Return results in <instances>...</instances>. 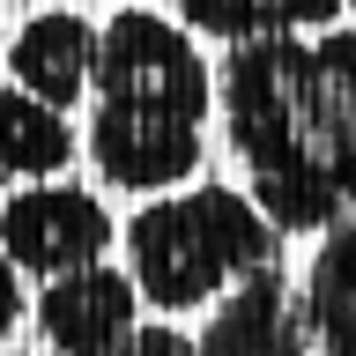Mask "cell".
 Instances as JSON below:
<instances>
[{"label": "cell", "mask_w": 356, "mask_h": 356, "mask_svg": "<svg viewBox=\"0 0 356 356\" xmlns=\"http://www.w3.org/2000/svg\"><path fill=\"white\" fill-rule=\"evenodd\" d=\"M216 104L245 193L282 238H319L356 216V30L230 44Z\"/></svg>", "instance_id": "cell-1"}, {"label": "cell", "mask_w": 356, "mask_h": 356, "mask_svg": "<svg viewBox=\"0 0 356 356\" xmlns=\"http://www.w3.org/2000/svg\"><path fill=\"white\" fill-rule=\"evenodd\" d=\"M216 74L200 60L193 30L163 8H119L97 30V67H89V134L82 149L104 186L119 193H171L200 178L208 156V119Z\"/></svg>", "instance_id": "cell-2"}, {"label": "cell", "mask_w": 356, "mask_h": 356, "mask_svg": "<svg viewBox=\"0 0 356 356\" xmlns=\"http://www.w3.org/2000/svg\"><path fill=\"white\" fill-rule=\"evenodd\" d=\"M127 282L156 312H208L260 267H282V230L252 208L245 186H171L119 230Z\"/></svg>", "instance_id": "cell-3"}, {"label": "cell", "mask_w": 356, "mask_h": 356, "mask_svg": "<svg viewBox=\"0 0 356 356\" xmlns=\"http://www.w3.org/2000/svg\"><path fill=\"white\" fill-rule=\"evenodd\" d=\"M119 245V222L104 216V200L89 186H67V178H38V186H15L0 200V252L15 260V275H74V267H97Z\"/></svg>", "instance_id": "cell-4"}, {"label": "cell", "mask_w": 356, "mask_h": 356, "mask_svg": "<svg viewBox=\"0 0 356 356\" xmlns=\"http://www.w3.org/2000/svg\"><path fill=\"white\" fill-rule=\"evenodd\" d=\"M30 312H38L44 356H119L127 334L141 327V297H134L127 267H104V260L52 275Z\"/></svg>", "instance_id": "cell-5"}, {"label": "cell", "mask_w": 356, "mask_h": 356, "mask_svg": "<svg viewBox=\"0 0 356 356\" xmlns=\"http://www.w3.org/2000/svg\"><path fill=\"white\" fill-rule=\"evenodd\" d=\"M193 356H312L297 289L282 282V267H260L238 289H222L193 334Z\"/></svg>", "instance_id": "cell-6"}, {"label": "cell", "mask_w": 356, "mask_h": 356, "mask_svg": "<svg viewBox=\"0 0 356 356\" xmlns=\"http://www.w3.org/2000/svg\"><path fill=\"white\" fill-rule=\"evenodd\" d=\"M0 67L15 74L22 97L67 111L74 97H89V67H97V22L74 8H44L15 30V44L0 52Z\"/></svg>", "instance_id": "cell-7"}, {"label": "cell", "mask_w": 356, "mask_h": 356, "mask_svg": "<svg viewBox=\"0 0 356 356\" xmlns=\"http://www.w3.org/2000/svg\"><path fill=\"white\" fill-rule=\"evenodd\" d=\"M297 319H305L312 356H356V216L319 230L297 275Z\"/></svg>", "instance_id": "cell-8"}, {"label": "cell", "mask_w": 356, "mask_h": 356, "mask_svg": "<svg viewBox=\"0 0 356 356\" xmlns=\"http://www.w3.org/2000/svg\"><path fill=\"white\" fill-rule=\"evenodd\" d=\"M171 15L193 38L252 44V38H305V30H334L341 0H171Z\"/></svg>", "instance_id": "cell-9"}, {"label": "cell", "mask_w": 356, "mask_h": 356, "mask_svg": "<svg viewBox=\"0 0 356 356\" xmlns=\"http://www.w3.org/2000/svg\"><path fill=\"white\" fill-rule=\"evenodd\" d=\"M74 163V127H67V111L38 104V97H22L15 82L0 89V178H60Z\"/></svg>", "instance_id": "cell-10"}, {"label": "cell", "mask_w": 356, "mask_h": 356, "mask_svg": "<svg viewBox=\"0 0 356 356\" xmlns=\"http://www.w3.org/2000/svg\"><path fill=\"white\" fill-rule=\"evenodd\" d=\"M119 356H193V334H178L171 319H156V327H134Z\"/></svg>", "instance_id": "cell-11"}, {"label": "cell", "mask_w": 356, "mask_h": 356, "mask_svg": "<svg viewBox=\"0 0 356 356\" xmlns=\"http://www.w3.org/2000/svg\"><path fill=\"white\" fill-rule=\"evenodd\" d=\"M22 312H30V297H22V275H15V260L0 252V334H15Z\"/></svg>", "instance_id": "cell-12"}, {"label": "cell", "mask_w": 356, "mask_h": 356, "mask_svg": "<svg viewBox=\"0 0 356 356\" xmlns=\"http://www.w3.org/2000/svg\"><path fill=\"white\" fill-rule=\"evenodd\" d=\"M0 356H30V349H0Z\"/></svg>", "instance_id": "cell-13"}, {"label": "cell", "mask_w": 356, "mask_h": 356, "mask_svg": "<svg viewBox=\"0 0 356 356\" xmlns=\"http://www.w3.org/2000/svg\"><path fill=\"white\" fill-rule=\"evenodd\" d=\"M341 8H349V15H356V0H341Z\"/></svg>", "instance_id": "cell-14"}, {"label": "cell", "mask_w": 356, "mask_h": 356, "mask_svg": "<svg viewBox=\"0 0 356 356\" xmlns=\"http://www.w3.org/2000/svg\"><path fill=\"white\" fill-rule=\"evenodd\" d=\"M0 52H8V38H0Z\"/></svg>", "instance_id": "cell-15"}]
</instances>
